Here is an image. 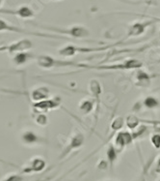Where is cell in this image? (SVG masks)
Wrapping results in <instances>:
<instances>
[{
	"instance_id": "1",
	"label": "cell",
	"mask_w": 160,
	"mask_h": 181,
	"mask_svg": "<svg viewBox=\"0 0 160 181\" xmlns=\"http://www.w3.org/2000/svg\"><path fill=\"white\" fill-rule=\"evenodd\" d=\"M38 66L43 69L52 68H66V67H77V68H87L88 65L78 62L67 60V59H56L50 55H40L36 57Z\"/></svg>"
},
{
	"instance_id": "2",
	"label": "cell",
	"mask_w": 160,
	"mask_h": 181,
	"mask_svg": "<svg viewBox=\"0 0 160 181\" xmlns=\"http://www.w3.org/2000/svg\"><path fill=\"white\" fill-rule=\"evenodd\" d=\"M33 25H37L39 27H42L43 29H47L48 31L55 32L57 35H63V36H70L72 38H76V39H83L89 36V30L84 26L81 25H74L72 27L68 28H61V27H54V26H49V25H43V24H36L32 23Z\"/></svg>"
},
{
	"instance_id": "3",
	"label": "cell",
	"mask_w": 160,
	"mask_h": 181,
	"mask_svg": "<svg viewBox=\"0 0 160 181\" xmlns=\"http://www.w3.org/2000/svg\"><path fill=\"white\" fill-rule=\"evenodd\" d=\"M0 32H13V33H18V34H24V35H33L37 37H43V38H50V39H65L69 40V37L61 36V35H54V34H47V33H41V32H34L27 30V29L18 27V26L13 25L6 20L0 18Z\"/></svg>"
},
{
	"instance_id": "4",
	"label": "cell",
	"mask_w": 160,
	"mask_h": 181,
	"mask_svg": "<svg viewBox=\"0 0 160 181\" xmlns=\"http://www.w3.org/2000/svg\"><path fill=\"white\" fill-rule=\"evenodd\" d=\"M33 48V43L28 39H22L18 42L12 43L10 45H5L0 47V51H6L9 53H17L20 51H28Z\"/></svg>"
},
{
	"instance_id": "5",
	"label": "cell",
	"mask_w": 160,
	"mask_h": 181,
	"mask_svg": "<svg viewBox=\"0 0 160 181\" xmlns=\"http://www.w3.org/2000/svg\"><path fill=\"white\" fill-rule=\"evenodd\" d=\"M0 14L16 16L23 20H29V18H34L35 16L33 9L27 5H22L16 9H0Z\"/></svg>"
},
{
	"instance_id": "6",
	"label": "cell",
	"mask_w": 160,
	"mask_h": 181,
	"mask_svg": "<svg viewBox=\"0 0 160 181\" xmlns=\"http://www.w3.org/2000/svg\"><path fill=\"white\" fill-rule=\"evenodd\" d=\"M61 104V99L59 97L55 98H47L42 101L36 102L33 105V107L39 112H47V110H54L58 108Z\"/></svg>"
},
{
	"instance_id": "7",
	"label": "cell",
	"mask_w": 160,
	"mask_h": 181,
	"mask_svg": "<svg viewBox=\"0 0 160 181\" xmlns=\"http://www.w3.org/2000/svg\"><path fill=\"white\" fill-rule=\"evenodd\" d=\"M35 57L34 54H32L29 51H20V52H17L16 55L13 57V62L15 65L21 66L26 64L27 62Z\"/></svg>"
},
{
	"instance_id": "8",
	"label": "cell",
	"mask_w": 160,
	"mask_h": 181,
	"mask_svg": "<svg viewBox=\"0 0 160 181\" xmlns=\"http://www.w3.org/2000/svg\"><path fill=\"white\" fill-rule=\"evenodd\" d=\"M48 95H49V91H48L47 88L45 87H40V88H36L32 91L31 93V98L36 102L42 101V100L47 99Z\"/></svg>"
},
{
	"instance_id": "9",
	"label": "cell",
	"mask_w": 160,
	"mask_h": 181,
	"mask_svg": "<svg viewBox=\"0 0 160 181\" xmlns=\"http://www.w3.org/2000/svg\"><path fill=\"white\" fill-rule=\"evenodd\" d=\"M94 104L90 100H83L79 104V110L83 114H87V113L91 112L94 109Z\"/></svg>"
},
{
	"instance_id": "10",
	"label": "cell",
	"mask_w": 160,
	"mask_h": 181,
	"mask_svg": "<svg viewBox=\"0 0 160 181\" xmlns=\"http://www.w3.org/2000/svg\"><path fill=\"white\" fill-rule=\"evenodd\" d=\"M130 140H131V137H130L129 134L121 133V134H119L117 139H116V142L120 145H124L126 144H127V142H129Z\"/></svg>"
},
{
	"instance_id": "11",
	"label": "cell",
	"mask_w": 160,
	"mask_h": 181,
	"mask_svg": "<svg viewBox=\"0 0 160 181\" xmlns=\"http://www.w3.org/2000/svg\"><path fill=\"white\" fill-rule=\"evenodd\" d=\"M22 139L25 142H28V144H31V142H36L39 140V137H38L36 135H35L33 132H25L22 136Z\"/></svg>"
},
{
	"instance_id": "12",
	"label": "cell",
	"mask_w": 160,
	"mask_h": 181,
	"mask_svg": "<svg viewBox=\"0 0 160 181\" xmlns=\"http://www.w3.org/2000/svg\"><path fill=\"white\" fill-rule=\"evenodd\" d=\"M36 122L38 124H40V125H47V115L43 114V113H40V114L38 115V117L36 118Z\"/></svg>"
},
{
	"instance_id": "13",
	"label": "cell",
	"mask_w": 160,
	"mask_h": 181,
	"mask_svg": "<svg viewBox=\"0 0 160 181\" xmlns=\"http://www.w3.org/2000/svg\"><path fill=\"white\" fill-rule=\"evenodd\" d=\"M142 31H143V26L140 25V24H135L133 27L131 28L130 35H138V34H140Z\"/></svg>"
},
{
	"instance_id": "14",
	"label": "cell",
	"mask_w": 160,
	"mask_h": 181,
	"mask_svg": "<svg viewBox=\"0 0 160 181\" xmlns=\"http://www.w3.org/2000/svg\"><path fill=\"white\" fill-rule=\"evenodd\" d=\"M145 104L147 105L148 107L151 108V107H154V106H156V105H157V102H156V101H155V100H154V99H153V98H148L147 100H146Z\"/></svg>"
},
{
	"instance_id": "15",
	"label": "cell",
	"mask_w": 160,
	"mask_h": 181,
	"mask_svg": "<svg viewBox=\"0 0 160 181\" xmlns=\"http://www.w3.org/2000/svg\"><path fill=\"white\" fill-rule=\"evenodd\" d=\"M108 157H109L110 161H114V159L116 158V153L113 147H111L110 149L108 150Z\"/></svg>"
},
{
	"instance_id": "16",
	"label": "cell",
	"mask_w": 160,
	"mask_h": 181,
	"mask_svg": "<svg viewBox=\"0 0 160 181\" xmlns=\"http://www.w3.org/2000/svg\"><path fill=\"white\" fill-rule=\"evenodd\" d=\"M153 142L157 148H159V146H160V136H154L153 137Z\"/></svg>"
},
{
	"instance_id": "17",
	"label": "cell",
	"mask_w": 160,
	"mask_h": 181,
	"mask_svg": "<svg viewBox=\"0 0 160 181\" xmlns=\"http://www.w3.org/2000/svg\"><path fill=\"white\" fill-rule=\"evenodd\" d=\"M2 2H3V0H0V6H1V4H2Z\"/></svg>"
},
{
	"instance_id": "18",
	"label": "cell",
	"mask_w": 160,
	"mask_h": 181,
	"mask_svg": "<svg viewBox=\"0 0 160 181\" xmlns=\"http://www.w3.org/2000/svg\"><path fill=\"white\" fill-rule=\"evenodd\" d=\"M159 163H160V162H159Z\"/></svg>"
}]
</instances>
